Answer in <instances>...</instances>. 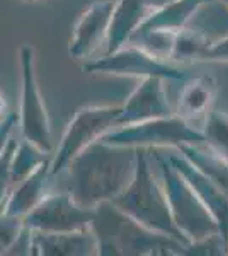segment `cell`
Returning a JSON list of instances; mask_svg holds the SVG:
<instances>
[{
	"label": "cell",
	"instance_id": "cell-25",
	"mask_svg": "<svg viewBox=\"0 0 228 256\" xmlns=\"http://www.w3.org/2000/svg\"><path fill=\"white\" fill-rule=\"evenodd\" d=\"M186 254H198V256H225L228 254V248L225 241L222 239L218 232L211 234L200 239V241H194L191 244L186 246L184 256Z\"/></svg>",
	"mask_w": 228,
	"mask_h": 256
},
{
	"label": "cell",
	"instance_id": "cell-13",
	"mask_svg": "<svg viewBox=\"0 0 228 256\" xmlns=\"http://www.w3.org/2000/svg\"><path fill=\"white\" fill-rule=\"evenodd\" d=\"M97 241L90 227L70 232L32 230L31 256H95Z\"/></svg>",
	"mask_w": 228,
	"mask_h": 256
},
{
	"label": "cell",
	"instance_id": "cell-4",
	"mask_svg": "<svg viewBox=\"0 0 228 256\" xmlns=\"http://www.w3.org/2000/svg\"><path fill=\"white\" fill-rule=\"evenodd\" d=\"M150 158L155 160L160 171V183L164 193L167 196L169 210H171L172 220L186 241L194 242L200 239L218 232L217 222L200 196L194 193L188 181L171 164L165 152L159 148H148Z\"/></svg>",
	"mask_w": 228,
	"mask_h": 256
},
{
	"label": "cell",
	"instance_id": "cell-2",
	"mask_svg": "<svg viewBox=\"0 0 228 256\" xmlns=\"http://www.w3.org/2000/svg\"><path fill=\"white\" fill-rule=\"evenodd\" d=\"M94 210L90 230L101 256H184L186 244L171 236L152 230L113 202H101Z\"/></svg>",
	"mask_w": 228,
	"mask_h": 256
},
{
	"label": "cell",
	"instance_id": "cell-32",
	"mask_svg": "<svg viewBox=\"0 0 228 256\" xmlns=\"http://www.w3.org/2000/svg\"><path fill=\"white\" fill-rule=\"evenodd\" d=\"M26 2H39V0H26Z\"/></svg>",
	"mask_w": 228,
	"mask_h": 256
},
{
	"label": "cell",
	"instance_id": "cell-14",
	"mask_svg": "<svg viewBox=\"0 0 228 256\" xmlns=\"http://www.w3.org/2000/svg\"><path fill=\"white\" fill-rule=\"evenodd\" d=\"M49 162H51V159L43 162L26 180L15 184L0 212L24 218L31 210L38 207L41 200L49 193V183H51L53 178L51 172H49Z\"/></svg>",
	"mask_w": 228,
	"mask_h": 256
},
{
	"label": "cell",
	"instance_id": "cell-27",
	"mask_svg": "<svg viewBox=\"0 0 228 256\" xmlns=\"http://www.w3.org/2000/svg\"><path fill=\"white\" fill-rule=\"evenodd\" d=\"M32 250V230L24 224L22 232L19 234V238L14 241V244L10 246V250L7 251L5 256H31Z\"/></svg>",
	"mask_w": 228,
	"mask_h": 256
},
{
	"label": "cell",
	"instance_id": "cell-15",
	"mask_svg": "<svg viewBox=\"0 0 228 256\" xmlns=\"http://www.w3.org/2000/svg\"><path fill=\"white\" fill-rule=\"evenodd\" d=\"M150 14L145 0H118L111 14L106 40V53H113L128 43L130 36Z\"/></svg>",
	"mask_w": 228,
	"mask_h": 256
},
{
	"label": "cell",
	"instance_id": "cell-1",
	"mask_svg": "<svg viewBox=\"0 0 228 256\" xmlns=\"http://www.w3.org/2000/svg\"><path fill=\"white\" fill-rule=\"evenodd\" d=\"M136 147L113 146L95 140L68 162L70 196L84 208H94L101 202H111L131 183L136 168Z\"/></svg>",
	"mask_w": 228,
	"mask_h": 256
},
{
	"label": "cell",
	"instance_id": "cell-19",
	"mask_svg": "<svg viewBox=\"0 0 228 256\" xmlns=\"http://www.w3.org/2000/svg\"><path fill=\"white\" fill-rule=\"evenodd\" d=\"M176 150L228 195V162L225 159L220 158L210 147H205V144H201V146H179Z\"/></svg>",
	"mask_w": 228,
	"mask_h": 256
},
{
	"label": "cell",
	"instance_id": "cell-6",
	"mask_svg": "<svg viewBox=\"0 0 228 256\" xmlns=\"http://www.w3.org/2000/svg\"><path fill=\"white\" fill-rule=\"evenodd\" d=\"M119 113L121 106H90L78 110L65 130L58 150L51 156L49 162L51 176L55 178L61 174L70 160L80 154L85 147L118 126Z\"/></svg>",
	"mask_w": 228,
	"mask_h": 256
},
{
	"label": "cell",
	"instance_id": "cell-9",
	"mask_svg": "<svg viewBox=\"0 0 228 256\" xmlns=\"http://www.w3.org/2000/svg\"><path fill=\"white\" fill-rule=\"evenodd\" d=\"M94 210L84 208L65 192H49L34 210L24 217V224L39 232H70L89 227Z\"/></svg>",
	"mask_w": 228,
	"mask_h": 256
},
{
	"label": "cell",
	"instance_id": "cell-23",
	"mask_svg": "<svg viewBox=\"0 0 228 256\" xmlns=\"http://www.w3.org/2000/svg\"><path fill=\"white\" fill-rule=\"evenodd\" d=\"M205 144L228 162V113L211 110L203 128Z\"/></svg>",
	"mask_w": 228,
	"mask_h": 256
},
{
	"label": "cell",
	"instance_id": "cell-16",
	"mask_svg": "<svg viewBox=\"0 0 228 256\" xmlns=\"http://www.w3.org/2000/svg\"><path fill=\"white\" fill-rule=\"evenodd\" d=\"M218 84L213 77L200 76L186 82L177 99V114L189 125L208 116L217 98Z\"/></svg>",
	"mask_w": 228,
	"mask_h": 256
},
{
	"label": "cell",
	"instance_id": "cell-22",
	"mask_svg": "<svg viewBox=\"0 0 228 256\" xmlns=\"http://www.w3.org/2000/svg\"><path fill=\"white\" fill-rule=\"evenodd\" d=\"M174 38H176V32L172 31H162V30H136L133 34L130 36L126 44L136 46L143 50L145 53L155 56L159 60L167 62L172 52Z\"/></svg>",
	"mask_w": 228,
	"mask_h": 256
},
{
	"label": "cell",
	"instance_id": "cell-3",
	"mask_svg": "<svg viewBox=\"0 0 228 256\" xmlns=\"http://www.w3.org/2000/svg\"><path fill=\"white\" fill-rule=\"evenodd\" d=\"M111 202L119 210H123L124 214L133 217L148 229L171 236L184 242L186 246L189 244L172 220L162 183L157 181L152 171V158L148 148L138 147L133 180L121 195H118Z\"/></svg>",
	"mask_w": 228,
	"mask_h": 256
},
{
	"label": "cell",
	"instance_id": "cell-26",
	"mask_svg": "<svg viewBox=\"0 0 228 256\" xmlns=\"http://www.w3.org/2000/svg\"><path fill=\"white\" fill-rule=\"evenodd\" d=\"M15 146H17V138L12 137L9 144H7L5 150L0 156V210H2L7 198H9L12 188H14V183H12L10 178V160L12 156H14Z\"/></svg>",
	"mask_w": 228,
	"mask_h": 256
},
{
	"label": "cell",
	"instance_id": "cell-29",
	"mask_svg": "<svg viewBox=\"0 0 228 256\" xmlns=\"http://www.w3.org/2000/svg\"><path fill=\"white\" fill-rule=\"evenodd\" d=\"M205 60H208V62H228V38L211 44L208 53H206Z\"/></svg>",
	"mask_w": 228,
	"mask_h": 256
},
{
	"label": "cell",
	"instance_id": "cell-20",
	"mask_svg": "<svg viewBox=\"0 0 228 256\" xmlns=\"http://www.w3.org/2000/svg\"><path fill=\"white\" fill-rule=\"evenodd\" d=\"M53 154H48L43 148H39L38 146L31 144L29 140L20 138L17 140V146H15L14 156L10 160V178L12 183L19 184L22 180L31 174L32 171H36L41 164L46 162L48 159H51Z\"/></svg>",
	"mask_w": 228,
	"mask_h": 256
},
{
	"label": "cell",
	"instance_id": "cell-28",
	"mask_svg": "<svg viewBox=\"0 0 228 256\" xmlns=\"http://www.w3.org/2000/svg\"><path fill=\"white\" fill-rule=\"evenodd\" d=\"M19 125V114L7 113L5 118L0 120V156L5 150L9 140L14 137V130Z\"/></svg>",
	"mask_w": 228,
	"mask_h": 256
},
{
	"label": "cell",
	"instance_id": "cell-31",
	"mask_svg": "<svg viewBox=\"0 0 228 256\" xmlns=\"http://www.w3.org/2000/svg\"><path fill=\"white\" fill-rule=\"evenodd\" d=\"M5 110H7V102H5V98H3L2 94H0V120L7 116Z\"/></svg>",
	"mask_w": 228,
	"mask_h": 256
},
{
	"label": "cell",
	"instance_id": "cell-12",
	"mask_svg": "<svg viewBox=\"0 0 228 256\" xmlns=\"http://www.w3.org/2000/svg\"><path fill=\"white\" fill-rule=\"evenodd\" d=\"M172 110L167 101L164 79L160 77H145L140 86L133 90L128 101L121 106L118 116V126L133 125L155 118L171 116Z\"/></svg>",
	"mask_w": 228,
	"mask_h": 256
},
{
	"label": "cell",
	"instance_id": "cell-11",
	"mask_svg": "<svg viewBox=\"0 0 228 256\" xmlns=\"http://www.w3.org/2000/svg\"><path fill=\"white\" fill-rule=\"evenodd\" d=\"M113 7V2L97 0L80 16L68 46V55L73 60H89L102 44H106Z\"/></svg>",
	"mask_w": 228,
	"mask_h": 256
},
{
	"label": "cell",
	"instance_id": "cell-17",
	"mask_svg": "<svg viewBox=\"0 0 228 256\" xmlns=\"http://www.w3.org/2000/svg\"><path fill=\"white\" fill-rule=\"evenodd\" d=\"M184 28L196 31L210 44L218 43L228 38V6L222 0H205Z\"/></svg>",
	"mask_w": 228,
	"mask_h": 256
},
{
	"label": "cell",
	"instance_id": "cell-8",
	"mask_svg": "<svg viewBox=\"0 0 228 256\" xmlns=\"http://www.w3.org/2000/svg\"><path fill=\"white\" fill-rule=\"evenodd\" d=\"M84 70L90 74H111V76L142 77V79L145 77H160L164 80L184 79L182 70L131 44H124L113 53H106L102 58L89 62L84 65Z\"/></svg>",
	"mask_w": 228,
	"mask_h": 256
},
{
	"label": "cell",
	"instance_id": "cell-24",
	"mask_svg": "<svg viewBox=\"0 0 228 256\" xmlns=\"http://www.w3.org/2000/svg\"><path fill=\"white\" fill-rule=\"evenodd\" d=\"M24 229V218L0 212V256H5Z\"/></svg>",
	"mask_w": 228,
	"mask_h": 256
},
{
	"label": "cell",
	"instance_id": "cell-7",
	"mask_svg": "<svg viewBox=\"0 0 228 256\" xmlns=\"http://www.w3.org/2000/svg\"><path fill=\"white\" fill-rule=\"evenodd\" d=\"M20 56V76H22V92H20V113L19 126L20 138L43 148L48 154H53L51 125L44 99L36 79L34 68V48L24 44L19 52Z\"/></svg>",
	"mask_w": 228,
	"mask_h": 256
},
{
	"label": "cell",
	"instance_id": "cell-18",
	"mask_svg": "<svg viewBox=\"0 0 228 256\" xmlns=\"http://www.w3.org/2000/svg\"><path fill=\"white\" fill-rule=\"evenodd\" d=\"M205 0H176L174 4L162 7L159 10H153L148 18L140 24L138 30H162L177 32L186 26V22L193 16V12L201 6Z\"/></svg>",
	"mask_w": 228,
	"mask_h": 256
},
{
	"label": "cell",
	"instance_id": "cell-21",
	"mask_svg": "<svg viewBox=\"0 0 228 256\" xmlns=\"http://www.w3.org/2000/svg\"><path fill=\"white\" fill-rule=\"evenodd\" d=\"M211 44L198 34L196 31L182 28L181 31L176 32L174 38L172 52L169 60L171 62H181V64H191V62H201L206 58Z\"/></svg>",
	"mask_w": 228,
	"mask_h": 256
},
{
	"label": "cell",
	"instance_id": "cell-30",
	"mask_svg": "<svg viewBox=\"0 0 228 256\" xmlns=\"http://www.w3.org/2000/svg\"><path fill=\"white\" fill-rule=\"evenodd\" d=\"M145 2H147L150 12H153V10H159V9H162V7L169 6V4H174L176 0H145Z\"/></svg>",
	"mask_w": 228,
	"mask_h": 256
},
{
	"label": "cell",
	"instance_id": "cell-33",
	"mask_svg": "<svg viewBox=\"0 0 228 256\" xmlns=\"http://www.w3.org/2000/svg\"><path fill=\"white\" fill-rule=\"evenodd\" d=\"M222 2H225V4H227V6H228V0H222Z\"/></svg>",
	"mask_w": 228,
	"mask_h": 256
},
{
	"label": "cell",
	"instance_id": "cell-10",
	"mask_svg": "<svg viewBox=\"0 0 228 256\" xmlns=\"http://www.w3.org/2000/svg\"><path fill=\"white\" fill-rule=\"evenodd\" d=\"M165 154L172 166L181 172L182 178L189 183V186L194 190V193L200 196L205 207L210 210V214L217 222L218 234L228 248V195L220 186H217L208 176L203 174L196 166H193L176 148L165 152Z\"/></svg>",
	"mask_w": 228,
	"mask_h": 256
},
{
	"label": "cell",
	"instance_id": "cell-5",
	"mask_svg": "<svg viewBox=\"0 0 228 256\" xmlns=\"http://www.w3.org/2000/svg\"><path fill=\"white\" fill-rule=\"evenodd\" d=\"M107 144L124 147L145 148H177L179 146H201L205 144L203 132L194 130L193 125L177 114L155 118L133 125L116 126L101 137Z\"/></svg>",
	"mask_w": 228,
	"mask_h": 256
}]
</instances>
